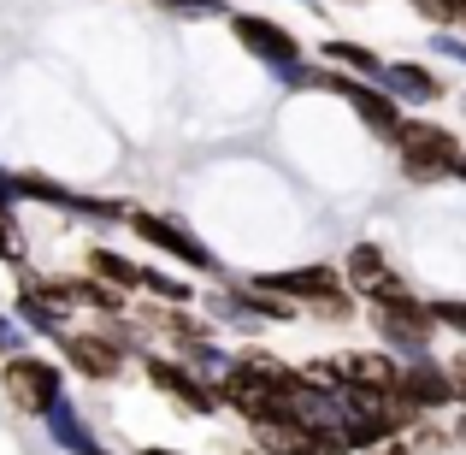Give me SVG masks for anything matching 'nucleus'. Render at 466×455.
I'll use <instances>...</instances> for the list:
<instances>
[{
    "mask_svg": "<svg viewBox=\"0 0 466 455\" xmlns=\"http://www.w3.org/2000/svg\"><path fill=\"white\" fill-rule=\"evenodd\" d=\"M66 355H71V367L89 373V378H113L118 373V349L106 337H66Z\"/></svg>",
    "mask_w": 466,
    "mask_h": 455,
    "instance_id": "11",
    "label": "nucleus"
},
{
    "mask_svg": "<svg viewBox=\"0 0 466 455\" xmlns=\"http://www.w3.org/2000/svg\"><path fill=\"white\" fill-rule=\"evenodd\" d=\"M378 78H390L396 95H413V101H437V78H425L420 66H384Z\"/></svg>",
    "mask_w": 466,
    "mask_h": 455,
    "instance_id": "12",
    "label": "nucleus"
},
{
    "mask_svg": "<svg viewBox=\"0 0 466 455\" xmlns=\"http://www.w3.org/2000/svg\"><path fill=\"white\" fill-rule=\"evenodd\" d=\"M266 296H313V307H319V302L337 296V278H330L325 266H301V273H278V278H266Z\"/></svg>",
    "mask_w": 466,
    "mask_h": 455,
    "instance_id": "8",
    "label": "nucleus"
},
{
    "mask_svg": "<svg viewBox=\"0 0 466 455\" xmlns=\"http://www.w3.org/2000/svg\"><path fill=\"white\" fill-rule=\"evenodd\" d=\"M349 278H354V290H360L366 302H396V296H408V284L390 273V261L372 249V243L349 249Z\"/></svg>",
    "mask_w": 466,
    "mask_h": 455,
    "instance_id": "3",
    "label": "nucleus"
},
{
    "mask_svg": "<svg viewBox=\"0 0 466 455\" xmlns=\"http://www.w3.org/2000/svg\"><path fill=\"white\" fill-rule=\"evenodd\" d=\"M148 284H154V290H159L166 302H189V290H183L177 278H166V273H148Z\"/></svg>",
    "mask_w": 466,
    "mask_h": 455,
    "instance_id": "16",
    "label": "nucleus"
},
{
    "mask_svg": "<svg viewBox=\"0 0 466 455\" xmlns=\"http://www.w3.org/2000/svg\"><path fill=\"white\" fill-rule=\"evenodd\" d=\"M89 273H95V278H106V284H137V278H142L137 266L118 261L113 249H95V254H89Z\"/></svg>",
    "mask_w": 466,
    "mask_h": 455,
    "instance_id": "13",
    "label": "nucleus"
},
{
    "mask_svg": "<svg viewBox=\"0 0 466 455\" xmlns=\"http://www.w3.org/2000/svg\"><path fill=\"white\" fill-rule=\"evenodd\" d=\"M366 455H413V450H408V444H396V438H378V444L366 450Z\"/></svg>",
    "mask_w": 466,
    "mask_h": 455,
    "instance_id": "18",
    "label": "nucleus"
},
{
    "mask_svg": "<svg viewBox=\"0 0 466 455\" xmlns=\"http://www.w3.org/2000/svg\"><path fill=\"white\" fill-rule=\"evenodd\" d=\"M6 397L18 402L24 414H47L59 402V373L47 361H12L6 367Z\"/></svg>",
    "mask_w": 466,
    "mask_h": 455,
    "instance_id": "2",
    "label": "nucleus"
},
{
    "mask_svg": "<svg viewBox=\"0 0 466 455\" xmlns=\"http://www.w3.org/2000/svg\"><path fill=\"white\" fill-rule=\"evenodd\" d=\"M142 455H171V450H142Z\"/></svg>",
    "mask_w": 466,
    "mask_h": 455,
    "instance_id": "21",
    "label": "nucleus"
},
{
    "mask_svg": "<svg viewBox=\"0 0 466 455\" xmlns=\"http://www.w3.org/2000/svg\"><path fill=\"white\" fill-rule=\"evenodd\" d=\"M396 142H401V154H408V178H443V171L455 166V154H461V142L449 137V130L420 125V119L401 125Z\"/></svg>",
    "mask_w": 466,
    "mask_h": 455,
    "instance_id": "1",
    "label": "nucleus"
},
{
    "mask_svg": "<svg viewBox=\"0 0 466 455\" xmlns=\"http://www.w3.org/2000/svg\"><path fill=\"white\" fill-rule=\"evenodd\" d=\"M337 89H349L354 113H360L366 125L378 130V137H390V142H396V130H401V107L390 101V95H378V89H360V83H337Z\"/></svg>",
    "mask_w": 466,
    "mask_h": 455,
    "instance_id": "7",
    "label": "nucleus"
},
{
    "mask_svg": "<svg viewBox=\"0 0 466 455\" xmlns=\"http://www.w3.org/2000/svg\"><path fill=\"white\" fill-rule=\"evenodd\" d=\"M443 378H449V397H455V402H466V355H461L455 367H449Z\"/></svg>",
    "mask_w": 466,
    "mask_h": 455,
    "instance_id": "17",
    "label": "nucleus"
},
{
    "mask_svg": "<svg viewBox=\"0 0 466 455\" xmlns=\"http://www.w3.org/2000/svg\"><path fill=\"white\" fill-rule=\"evenodd\" d=\"M230 24H237V36H242V42H248L260 59H278V66H296V42H289V36L278 30V24H266V18H248V12H237Z\"/></svg>",
    "mask_w": 466,
    "mask_h": 455,
    "instance_id": "6",
    "label": "nucleus"
},
{
    "mask_svg": "<svg viewBox=\"0 0 466 455\" xmlns=\"http://www.w3.org/2000/svg\"><path fill=\"white\" fill-rule=\"evenodd\" d=\"M449 6H455V18H466V0H449Z\"/></svg>",
    "mask_w": 466,
    "mask_h": 455,
    "instance_id": "20",
    "label": "nucleus"
},
{
    "mask_svg": "<svg viewBox=\"0 0 466 455\" xmlns=\"http://www.w3.org/2000/svg\"><path fill=\"white\" fill-rule=\"evenodd\" d=\"M337 378H349L354 390H396V367L384 355H342Z\"/></svg>",
    "mask_w": 466,
    "mask_h": 455,
    "instance_id": "10",
    "label": "nucleus"
},
{
    "mask_svg": "<svg viewBox=\"0 0 466 455\" xmlns=\"http://www.w3.org/2000/svg\"><path fill=\"white\" fill-rule=\"evenodd\" d=\"M130 225L142 231V237L154 243V249H166V254H177V261H189V266H213V254L201 249V243L189 237V231H177V225H166V219H154V213H137V207H130Z\"/></svg>",
    "mask_w": 466,
    "mask_h": 455,
    "instance_id": "5",
    "label": "nucleus"
},
{
    "mask_svg": "<svg viewBox=\"0 0 466 455\" xmlns=\"http://www.w3.org/2000/svg\"><path fill=\"white\" fill-rule=\"evenodd\" d=\"M372 319L384 326V337H396V343H425V337L437 331L431 307H420L413 296H396V302H372Z\"/></svg>",
    "mask_w": 466,
    "mask_h": 455,
    "instance_id": "4",
    "label": "nucleus"
},
{
    "mask_svg": "<svg viewBox=\"0 0 466 455\" xmlns=\"http://www.w3.org/2000/svg\"><path fill=\"white\" fill-rule=\"evenodd\" d=\"M431 319H437V326L466 331V302H431Z\"/></svg>",
    "mask_w": 466,
    "mask_h": 455,
    "instance_id": "15",
    "label": "nucleus"
},
{
    "mask_svg": "<svg viewBox=\"0 0 466 455\" xmlns=\"http://www.w3.org/2000/svg\"><path fill=\"white\" fill-rule=\"evenodd\" d=\"M449 171H455V178H466V154H455V166H449Z\"/></svg>",
    "mask_w": 466,
    "mask_h": 455,
    "instance_id": "19",
    "label": "nucleus"
},
{
    "mask_svg": "<svg viewBox=\"0 0 466 455\" xmlns=\"http://www.w3.org/2000/svg\"><path fill=\"white\" fill-rule=\"evenodd\" d=\"M148 378H154L159 390H166V397H177L183 408H195V414H207V408H213V390H207V385H195V378L183 373V367H171V361H148Z\"/></svg>",
    "mask_w": 466,
    "mask_h": 455,
    "instance_id": "9",
    "label": "nucleus"
},
{
    "mask_svg": "<svg viewBox=\"0 0 466 455\" xmlns=\"http://www.w3.org/2000/svg\"><path fill=\"white\" fill-rule=\"evenodd\" d=\"M461 438H466V420H461Z\"/></svg>",
    "mask_w": 466,
    "mask_h": 455,
    "instance_id": "22",
    "label": "nucleus"
},
{
    "mask_svg": "<svg viewBox=\"0 0 466 455\" xmlns=\"http://www.w3.org/2000/svg\"><path fill=\"white\" fill-rule=\"evenodd\" d=\"M325 59H342V66H360V71H384V59H378L372 47H354V42H330Z\"/></svg>",
    "mask_w": 466,
    "mask_h": 455,
    "instance_id": "14",
    "label": "nucleus"
}]
</instances>
